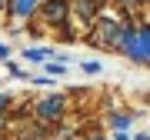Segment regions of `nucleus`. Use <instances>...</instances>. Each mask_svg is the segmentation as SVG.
Masks as SVG:
<instances>
[{
    "label": "nucleus",
    "mask_w": 150,
    "mask_h": 140,
    "mask_svg": "<svg viewBox=\"0 0 150 140\" xmlns=\"http://www.w3.org/2000/svg\"><path fill=\"white\" fill-rule=\"evenodd\" d=\"M83 70H87V74H100V64H93V60H87V64H83Z\"/></svg>",
    "instance_id": "obj_6"
},
{
    "label": "nucleus",
    "mask_w": 150,
    "mask_h": 140,
    "mask_svg": "<svg viewBox=\"0 0 150 140\" xmlns=\"http://www.w3.org/2000/svg\"><path fill=\"white\" fill-rule=\"evenodd\" d=\"M7 103H10V97H7V93H0V110H4Z\"/></svg>",
    "instance_id": "obj_8"
},
{
    "label": "nucleus",
    "mask_w": 150,
    "mask_h": 140,
    "mask_svg": "<svg viewBox=\"0 0 150 140\" xmlns=\"http://www.w3.org/2000/svg\"><path fill=\"white\" fill-rule=\"evenodd\" d=\"M10 10H13V17H30L37 10V0H10Z\"/></svg>",
    "instance_id": "obj_3"
},
{
    "label": "nucleus",
    "mask_w": 150,
    "mask_h": 140,
    "mask_svg": "<svg viewBox=\"0 0 150 140\" xmlns=\"http://www.w3.org/2000/svg\"><path fill=\"white\" fill-rule=\"evenodd\" d=\"M67 13H70V4H67V0H47V4H43V17H47L50 23H64Z\"/></svg>",
    "instance_id": "obj_2"
},
{
    "label": "nucleus",
    "mask_w": 150,
    "mask_h": 140,
    "mask_svg": "<svg viewBox=\"0 0 150 140\" xmlns=\"http://www.w3.org/2000/svg\"><path fill=\"white\" fill-rule=\"evenodd\" d=\"M0 4H4V0H0Z\"/></svg>",
    "instance_id": "obj_9"
},
{
    "label": "nucleus",
    "mask_w": 150,
    "mask_h": 140,
    "mask_svg": "<svg viewBox=\"0 0 150 140\" xmlns=\"http://www.w3.org/2000/svg\"><path fill=\"white\" fill-rule=\"evenodd\" d=\"M23 57H27V60H47V57H50V50H27Z\"/></svg>",
    "instance_id": "obj_5"
},
{
    "label": "nucleus",
    "mask_w": 150,
    "mask_h": 140,
    "mask_svg": "<svg viewBox=\"0 0 150 140\" xmlns=\"http://www.w3.org/2000/svg\"><path fill=\"white\" fill-rule=\"evenodd\" d=\"M10 57V47H7V43H0V60H7Z\"/></svg>",
    "instance_id": "obj_7"
},
{
    "label": "nucleus",
    "mask_w": 150,
    "mask_h": 140,
    "mask_svg": "<svg viewBox=\"0 0 150 140\" xmlns=\"http://www.w3.org/2000/svg\"><path fill=\"white\" fill-rule=\"evenodd\" d=\"M60 110H64V100L60 97H50L40 103V117H60Z\"/></svg>",
    "instance_id": "obj_4"
},
{
    "label": "nucleus",
    "mask_w": 150,
    "mask_h": 140,
    "mask_svg": "<svg viewBox=\"0 0 150 140\" xmlns=\"http://www.w3.org/2000/svg\"><path fill=\"white\" fill-rule=\"evenodd\" d=\"M117 47L123 50V54H130L134 60H140V64H150V27H140V30L120 27Z\"/></svg>",
    "instance_id": "obj_1"
}]
</instances>
